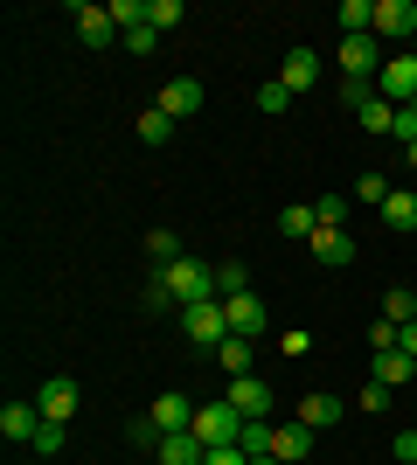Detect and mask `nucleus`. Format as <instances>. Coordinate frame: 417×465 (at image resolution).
Masks as SVG:
<instances>
[{"label": "nucleus", "instance_id": "obj_1", "mask_svg": "<svg viewBox=\"0 0 417 465\" xmlns=\"http://www.w3.org/2000/svg\"><path fill=\"white\" fill-rule=\"evenodd\" d=\"M160 285H167V299L174 306H202V299H223L216 292V264H202V257H174V264H160Z\"/></svg>", "mask_w": 417, "mask_h": 465}, {"label": "nucleus", "instance_id": "obj_2", "mask_svg": "<svg viewBox=\"0 0 417 465\" xmlns=\"http://www.w3.org/2000/svg\"><path fill=\"white\" fill-rule=\"evenodd\" d=\"M181 333L195 341V348L216 354L223 341H230V312H223V299H202V306H181Z\"/></svg>", "mask_w": 417, "mask_h": 465}, {"label": "nucleus", "instance_id": "obj_3", "mask_svg": "<svg viewBox=\"0 0 417 465\" xmlns=\"http://www.w3.org/2000/svg\"><path fill=\"white\" fill-rule=\"evenodd\" d=\"M376 97H390V104H417V56L411 49H390V63H382V77H376Z\"/></svg>", "mask_w": 417, "mask_h": 465}, {"label": "nucleus", "instance_id": "obj_4", "mask_svg": "<svg viewBox=\"0 0 417 465\" xmlns=\"http://www.w3.org/2000/svg\"><path fill=\"white\" fill-rule=\"evenodd\" d=\"M382 42L376 35H341V77H362V84H376L382 77Z\"/></svg>", "mask_w": 417, "mask_h": 465}, {"label": "nucleus", "instance_id": "obj_5", "mask_svg": "<svg viewBox=\"0 0 417 465\" xmlns=\"http://www.w3.org/2000/svg\"><path fill=\"white\" fill-rule=\"evenodd\" d=\"M376 42L411 49L417 42V0H376Z\"/></svg>", "mask_w": 417, "mask_h": 465}, {"label": "nucleus", "instance_id": "obj_6", "mask_svg": "<svg viewBox=\"0 0 417 465\" xmlns=\"http://www.w3.org/2000/svg\"><path fill=\"white\" fill-rule=\"evenodd\" d=\"M70 21H77V42H84V49H112V42H119V21H112V7H104V0L70 7Z\"/></svg>", "mask_w": 417, "mask_h": 465}, {"label": "nucleus", "instance_id": "obj_7", "mask_svg": "<svg viewBox=\"0 0 417 465\" xmlns=\"http://www.w3.org/2000/svg\"><path fill=\"white\" fill-rule=\"evenodd\" d=\"M237 430H243L237 403H195V438L202 445H237Z\"/></svg>", "mask_w": 417, "mask_h": 465}, {"label": "nucleus", "instance_id": "obj_8", "mask_svg": "<svg viewBox=\"0 0 417 465\" xmlns=\"http://www.w3.org/2000/svg\"><path fill=\"white\" fill-rule=\"evenodd\" d=\"M77 403H84V389L70 382V375H49V382L35 389V410L49 417V424H70V417H77Z\"/></svg>", "mask_w": 417, "mask_h": 465}, {"label": "nucleus", "instance_id": "obj_9", "mask_svg": "<svg viewBox=\"0 0 417 465\" xmlns=\"http://www.w3.org/2000/svg\"><path fill=\"white\" fill-rule=\"evenodd\" d=\"M146 417L160 424V438H174V430H195V403H188L181 389H160L154 403H146Z\"/></svg>", "mask_w": 417, "mask_h": 465}, {"label": "nucleus", "instance_id": "obj_10", "mask_svg": "<svg viewBox=\"0 0 417 465\" xmlns=\"http://www.w3.org/2000/svg\"><path fill=\"white\" fill-rule=\"evenodd\" d=\"M223 403H237V417L251 424V417H272V382L264 375H230V396Z\"/></svg>", "mask_w": 417, "mask_h": 465}, {"label": "nucleus", "instance_id": "obj_11", "mask_svg": "<svg viewBox=\"0 0 417 465\" xmlns=\"http://www.w3.org/2000/svg\"><path fill=\"white\" fill-rule=\"evenodd\" d=\"M223 312H230V333H243V341H258V333L272 327V312H264L258 292H237V299H223Z\"/></svg>", "mask_w": 417, "mask_h": 465}, {"label": "nucleus", "instance_id": "obj_12", "mask_svg": "<svg viewBox=\"0 0 417 465\" xmlns=\"http://www.w3.org/2000/svg\"><path fill=\"white\" fill-rule=\"evenodd\" d=\"M293 417H299L306 430H327V424H341V417H348V403H341L334 389H313V396H299V403H293Z\"/></svg>", "mask_w": 417, "mask_h": 465}, {"label": "nucleus", "instance_id": "obj_13", "mask_svg": "<svg viewBox=\"0 0 417 465\" xmlns=\"http://www.w3.org/2000/svg\"><path fill=\"white\" fill-rule=\"evenodd\" d=\"M278 84H285V91H313V84H320V56H313V49H306V42H293V49H285V70H278Z\"/></svg>", "mask_w": 417, "mask_h": 465}, {"label": "nucleus", "instance_id": "obj_14", "mask_svg": "<svg viewBox=\"0 0 417 465\" xmlns=\"http://www.w3.org/2000/svg\"><path fill=\"white\" fill-rule=\"evenodd\" d=\"M160 112L174 118V125H181V118H195V112H202V84H195V77H167V91H160Z\"/></svg>", "mask_w": 417, "mask_h": 465}, {"label": "nucleus", "instance_id": "obj_15", "mask_svg": "<svg viewBox=\"0 0 417 465\" xmlns=\"http://www.w3.org/2000/svg\"><path fill=\"white\" fill-rule=\"evenodd\" d=\"M35 430H42L35 403H7V410H0V438H7V445H35Z\"/></svg>", "mask_w": 417, "mask_h": 465}, {"label": "nucleus", "instance_id": "obj_16", "mask_svg": "<svg viewBox=\"0 0 417 465\" xmlns=\"http://www.w3.org/2000/svg\"><path fill=\"white\" fill-rule=\"evenodd\" d=\"M313 257L327 272H348V264H355V236L348 230H313Z\"/></svg>", "mask_w": 417, "mask_h": 465}, {"label": "nucleus", "instance_id": "obj_17", "mask_svg": "<svg viewBox=\"0 0 417 465\" xmlns=\"http://www.w3.org/2000/svg\"><path fill=\"white\" fill-rule=\"evenodd\" d=\"M369 382H382L390 396H397V389H411V382H417V361H411L403 348H390V354H376V375H369Z\"/></svg>", "mask_w": 417, "mask_h": 465}, {"label": "nucleus", "instance_id": "obj_18", "mask_svg": "<svg viewBox=\"0 0 417 465\" xmlns=\"http://www.w3.org/2000/svg\"><path fill=\"white\" fill-rule=\"evenodd\" d=\"M306 451H313V430L299 424V417H293V424H278V430H272V459L299 465V459H306Z\"/></svg>", "mask_w": 417, "mask_h": 465}, {"label": "nucleus", "instance_id": "obj_19", "mask_svg": "<svg viewBox=\"0 0 417 465\" xmlns=\"http://www.w3.org/2000/svg\"><path fill=\"white\" fill-rule=\"evenodd\" d=\"M154 459H160V465H202V459H209V445H202L195 430H174V438H160Z\"/></svg>", "mask_w": 417, "mask_h": 465}, {"label": "nucleus", "instance_id": "obj_20", "mask_svg": "<svg viewBox=\"0 0 417 465\" xmlns=\"http://www.w3.org/2000/svg\"><path fill=\"white\" fill-rule=\"evenodd\" d=\"M313 230H320L313 202H293V209H278V236H293V243H313Z\"/></svg>", "mask_w": 417, "mask_h": 465}, {"label": "nucleus", "instance_id": "obj_21", "mask_svg": "<svg viewBox=\"0 0 417 465\" xmlns=\"http://www.w3.org/2000/svg\"><path fill=\"white\" fill-rule=\"evenodd\" d=\"M216 361H223V375H258V348H251L243 333H230V341H223Z\"/></svg>", "mask_w": 417, "mask_h": 465}, {"label": "nucleus", "instance_id": "obj_22", "mask_svg": "<svg viewBox=\"0 0 417 465\" xmlns=\"http://www.w3.org/2000/svg\"><path fill=\"white\" fill-rule=\"evenodd\" d=\"M382 230H403V236L417 230V194L411 188H397L390 202H382Z\"/></svg>", "mask_w": 417, "mask_h": 465}, {"label": "nucleus", "instance_id": "obj_23", "mask_svg": "<svg viewBox=\"0 0 417 465\" xmlns=\"http://www.w3.org/2000/svg\"><path fill=\"white\" fill-rule=\"evenodd\" d=\"M272 417H251V424L237 430V445H243V459H272Z\"/></svg>", "mask_w": 417, "mask_h": 465}, {"label": "nucleus", "instance_id": "obj_24", "mask_svg": "<svg viewBox=\"0 0 417 465\" xmlns=\"http://www.w3.org/2000/svg\"><path fill=\"white\" fill-rule=\"evenodd\" d=\"M341 35H376V0H341Z\"/></svg>", "mask_w": 417, "mask_h": 465}, {"label": "nucleus", "instance_id": "obj_25", "mask_svg": "<svg viewBox=\"0 0 417 465\" xmlns=\"http://www.w3.org/2000/svg\"><path fill=\"white\" fill-rule=\"evenodd\" d=\"M146 257H154V272H160V264H174V257H188V251H181V236L160 223V230H146Z\"/></svg>", "mask_w": 417, "mask_h": 465}, {"label": "nucleus", "instance_id": "obj_26", "mask_svg": "<svg viewBox=\"0 0 417 465\" xmlns=\"http://www.w3.org/2000/svg\"><path fill=\"white\" fill-rule=\"evenodd\" d=\"M355 118H362V133H397V104L390 97H369Z\"/></svg>", "mask_w": 417, "mask_h": 465}, {"label": "nucleus", "instance_id": "obj_27", "mask_svg": "<svg viewBox=\"0 0 417 465\" xmlns=\"http://www.w3.org/2000/svg\"><path fill=\"white\" fill-rule=\"evenodd\" d=\"M174 133H181V125H174L167 112H160V104H154V112H139V139H146V146H167Z\"/></svg>", "mask_w": 417, "mask_h": 465}, {"label": "nucleus", "instance_id": "obj_28", "mask_svg": "<svg viewBox=\"0 0 417 465\" xmlns=\"http://www.w3.org/2000/svg\"><path fill=\"white\" fill-rule=\"evenodd\" d=\"M216 292H223V299L251 292V272H243V257H223V264H216Z\"/></svg>", "mask_w": 417, "mask_h": 465}, {"label": "nucleus", "instance_id": "obj_29", "mask_svg": "<svg viewBox=\"0 0 417 465\" xmlns=\"http://www.w3.org/2000/svg\"><path fill=\"white\" fill-rule=\"evenodd\" d=\"M382 320H397V327H411V320H417V292H382Z\"/></svg>", "mask_w": 417, "mask_h": 465}, {"label": "nucleus", "instance_id": "obj_30", "mask_svg": "<svg viewBox=\"0 0 417 465\" xmlns=\"http://www.w3.org/2000/svg\"><path fill=\"white\" fill-rule=\"evenodd\" d=\"M146 28H154V35L181 28V0H146Z\"/></svg>", "mask_w": 417, "mask_h": 465}, {"label": "nucleus", "instance_id": "obj_31", "mask_svg": "<svg viewBox=\"0 0 417 465\" xmlns=\"http://www.w3.org/2000/svg\"><path fill=\"white\" fill-rule=\"evenodd\" d=\"M313 215H320V230H341V223H348V194H320Z\"/></svg>", "mask_w": 417, "mask_h": 465}, {"label": "nucleus", "instance_id": "obj_32", "mask_svg": "<svg viewBox=\"0 0 417 465\" xmlns=\"http://www.w3.org/2000/svg\"><path fill=\"white\" fill-rule=\"evenodd\" d=\"M125 445H139V451H160V424H154V417H133V424H125Z\"/></svg>", "mask_w": 417, "mask_h": 465}, {"label": "nucleus", "instance_id": "obj_33", "mask_svg": "<svg viewBox=\"0 0 417 465\" xmlns=\"http://www.w3.org/2000/svg\"><path fill=\"white\" fill-rule=\"evenodd\" d=\"M348 194H355V202H376V209H382V202H390V194H397V188H390V181H382V174H362V181H355V188H348Z\"/></svg>", "mask_w": 417, "mask_h": 465}, {"label": "nucleus", "instance_id": "obj_34", "mask_svg": "<svg viewBox=\"0 0 417 465\" xmlns=\"http://www.w3.org/2000/svg\"><path fill=\"white\" fill-rule=\"evenodd\" d=\"M104 7H112V21H119V35L146 21V0H104Z\"/></svg>", "mask_w": 417, "mask_h": 465}, {"label": "nucleus", "instance_id": "obj_35", "mask_svg": "<svg viewBox=\"0 0 417 465\" xmlns=\"http://www.w3.org/2000/svg\"><path fill=\"white\" fill-rule=\"evenodd\" d=\"M369 97H376V84H362V77H341V104H348V112H362Z\"/></svg>", "mask_w": 417, "mask_h": 465}, {"label": "nucleus", "instance_id": "obj_36", "mask_svg": "<svg viewBox=\"0 0 417 465\" xmlns=\"http://www.w3.org/2000/svg\"><path fill=\"white\" fill-rule=\"evenodd\" d=\"M397 320H376V327H369V348H376V354H390V348H397Z\"/></svg>", "mask_w": 417, "mask_h": 465}, {"label": "nucleus", "instance_id": "obj_37", "mask_svg": "<svg viewBox=\"0 0 417 465\" xmlns=\"http://www.w3.org/2000/svg\"><path fill=\"white\" fill-rule=\"evenodd\" d=\"M285 104H293V91H285V84H264V91H258V112H285Z\"/></svg>", "mask_w": 417, "mask_h": 465}, {"label": "nucleus", "instance_id": "obj_38", "mask_svg": "<svg viewBox=\"0 0 417 465\" xmlns=\"http://www.w3.org/2000/svg\"><path fill=\"white\" fill-rule=\"evenodd\" d=\"M35 451H42V459H56V451H63V424H49V417H42V430H35Z\"/></svg>", "mask_w": 417, "mask_h": 465}, {"label": "nucleus", "instance_id": "obj_39", "mask_svg": "<svg viewBox=\"0 0 417 465\" xmlns=\"http://www.w3.org/2000/svg\"><path fill=\"white\" fill-rule=\"evenodd\" d=\"M154 28H146V21H139V28H125V49H133V56H154Z\"/></svg>", "mask_w": 417, "mask_h": 465}, {"label": "nucleus", "instance_id": "obj_40", "mask_svg": "<svg viewBox=\"0 0 417 465\" xmlns=\"http://www.w3.org/2000/svg\"><path fill=\"white\" fill-rule=\"evenodd\" d=\"M202 465H251V459H243V445H209V459H202Z\"/></svg>", "mask_w": 417, "mask_h": 465}, {"label": "nucleus", "instance_id": "obj_41", "mask_svg": "<svg viewBox=\"0 0 417 465\" xmlns=\"http://www.w3.org/2000/svg\"><path fill=\"white\" fill-rule=\"evenodd\" d=\"M355 410H390V389H382V382H369V389L355 396Z\"/></svg>", "mask_w": 417, "mask_h": 465}, {"label": "nucleus", "instance_id": "obj_42", "mask_svg": "<svg viewBox=\"0 0 417 465\" xmlns=\"http://www.w3.org/2000/svg\"><path fill=\"white\" fill-rule=\"evenodd\" d=\"M397 465H417V430H397Z\"/></svg>", "mask_w": 417, "mask_h": 465}, {"label": "nucleus", "instance_id": "obj_43", "mask_svg": "<svg viewBox=\"0 0 417 465\" xmlns=\"http://www.w3.org/2000/svg\"><path fill=\"white\" fill-rule=\"evenodd\" d=\"M397 348H403V354H411V361H417V320H411V327L397 333Z\"/></svg>", "mask_w": 417, "mask_h": 465}, {"label": "nucleus", "instance_id": "obj_44", "mask_svg": "<svg viewBox=\"0 0 417 465\" xmlns=\"http://www.w3.org/2000/svg\"><path fill=\"white\" fill-rule=\"evenodd\" d=\"M251 465H285V459H251Z\"/></svg>", "mask_w": 417, "mask_h": 465}, {"label": "nucleus", "instance_id": "obj_45", "mask_svg": "<svg viewBox=\"0 0 417 465\" xmlns=\"http://www.w3.org/2000/svg\"><path fill=\"white\" fill-rule=\"evenodd\" d=\"M403 153H411V167H417V146H403Z\"/></svg>", "mask_w": 417, "mask_h": 465}, {"label": "nucleus", "instance_id": "obj_46", "mask_svg": "<svg viewBox=\"0 0 417 465\" xmlns=\"http://www.w3.org/2000/svg\"><path fill=\"white\" fill-rule=\"evenodd\" d=\"M411 56H417V42H411Z\"/></svg>", "mask_w": 417, "mask_h": 465}, {"label": "nucleus", "instance_id": "obj_47", "mask_svg": "<svg viewBox=\"0 0 417 465\" xmlns=\"http://www.w3.org/2000/svg\"><path fill=\"white\" fill-rule=\"evenodd\" d=\"M411 112H417V104H411Z\"/></svg>", "mask_w": 417, "mask_h": 465}]
</instances>
